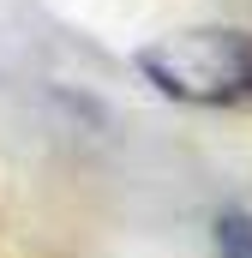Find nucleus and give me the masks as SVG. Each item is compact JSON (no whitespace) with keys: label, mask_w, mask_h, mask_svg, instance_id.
<instances>
[{"label":"nucleus","mask_w":252,"mask_h":258,"mask_svg":"<svg viewBox=\"0 0 252 258\" xmlns=\"http://www.w3.org/2000/svg\"><path fill=\"white\" fill-rule=\"evenodd\" d=\"M138 72L192 108H252V36L246 30H180L138 48Z\"/></svg>","instance_id":"1"},{"label":"nucleus","mask_w":252,"mask_h":258,"mask_svg":"<svg viewBox=\"0 0 252 258\" xmlns=\"http://www.w3.org/2000/svg\"><path fill=\"white\" fill-rule=\"evenodd\" d=\"M216 252L222 258H252V216L246 210H228L216 222Z\"/></svg>","instance_id":"2"}]
</instances>
